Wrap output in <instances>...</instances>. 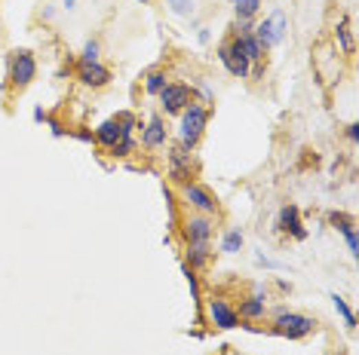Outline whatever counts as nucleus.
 I'll use <instances>...</instances> for the list:
<instances>
[{"label":"nucleus","mask_w":359,"mask_h":355,"mask_svg":"<svg viewBox=\"0 0 359 355\" xmlns=\"http://www.w3.org/2000/svg\"><path fill=\"white\" fill-rule=\"evenodd\" d=\"M206 123H209V110L203 104H197V101L187 104L181 110V147H187V150L197 147V141L206 132Z\"/></svg>","instance_id":"f257e3e1"},{"label":"nucleus","mask_w":359,"mask_h":355,"mask_svg":"<svg viewBox=\"0 0 359 355\" xmlns=\"http://www.w3.org/2000/svg\"><path fill=\"white\" fill-rule=\"evenodd\" d=\"M313 328H316V321L301 313H279L277 321H273V331H277L279 337H289V340L308 337V334H313Z\"/></svg>","instance_id":"f03ea898"},{"label":"nucleus","mask_w":359,"mask_h":355,"mask_svg":"<svg viewBox=\"0 0 359 355\" xmlns=\"http://www.w3.org/2000/svg\"><path fill=\"white\" fill-rule=\"evenodd\" d=\"M218 58L233 77H240V80H246V77L252 74V62L246 58V52H243V46H240L237 37H231L227 43L218 46Z\"/></svg>","instance_id":"7ed1b4c3"},{"label":"nucleus","mask_w":359,"mask_h":355,"mask_svg":"<svg viewBox=\"0 0 359 355\" xmlns=\"http://www.w3.org/2000/svg\"><path fill=\"white\" fill-rule=\"evenodd\" d=\"M34 77H37V62H34V56H31L28 49L12 52V64H10V80H12V86L25 89L31 80H34Z\"/></svg>","instance_id":"20e7f679"},{"label":"nucleus","mask_w":359,"mask_h":355,"mask_svg":"<svg viewBox=\"0 0 359 355\" xmlns=\"http://www.w3.org/2000/svg\"><path fill=\"white\" fill-rule=\"evenodd\" d=\"M157 98H160V108L166 110V114H181V110L194 101V92L187 89L185 83H166Z\"/></svg>","instance_id":"39448f33"},{"label":"nucleus","mask_w":359,"mask_h":355,"mask_svg":"<svg viewBox=\"0 0 359 355\" xmlns=\"http://www.w3.org/2000/svg\"><path fill=\"white\" fill-rule=\"evenodd\" d=\"M181 199H185L191 208L203 212V215H215V212H218V202L212 199V193H209L206 187H200V184H194V181L181 184Z\"/></svg>","instance_id":"423d86ee"},{"label":"nucleus","mask_w":359,"mask_h":355,"mask_svg":"<svg viewBox=\"0 0 359 355\" xmlns=\"http://www.w3.org/2000/svg\"><path fill=\"white\" fill-rule=\"evenodd\" d=\"M206 313H209V319H212L218 328H224V331H231V328H237V325H240L237 310H233V306L227 304L224 297H212V300H209Z\"/></svg>","instance_id":"0eeeda50"},{"label":"nucleus","mask_w":359,"mask_h":355,"mask_svg":"<svg viewBox=\"0 0 359 355\" xmlns=\"http://www.w3.org/2000/svg\"><path fill=\"white\" fill-rule=\"evenodd\" d=\"M77 80H80L83 86L102 89V86H108V80H111V71L104 68L102 62H89V64H83V62H80V68H77Z\"/></svg>","instance_id":"6e6552de"},{"label":"nucleus","mask_w":359,"mask_h":355,"mask_svg":"<svg viewBox=\"0 0 359 355\" xmlns=\"http://www.w3.org/2000/svg\"><path fill=\"white\" fill-rule=\"evenodd\" d=\"M185 239H187V245L191 242H209L212 239V221L206 215H191L185 221Z\"/></svg>","instance_id":"1a4fd4ad"},{"label":"nucleus","mask_w":359,"mask_h":355,"mask_svg":"<svg viewBox=\"0 0 359 355\" xmlns=\"http://www.w3.org/2000/svg\"><path fill=\"white\" fill-rule=\"evenodd\" d=\"M169 175H172L175 181H181V184L191 178V150L181 147V144L169 154Z\"/></svg>","instance_id":"9d476101"},{"label":"nucleus","mask_w":359,"mask_h":355,"mask_svg":"<svg viewBox=\"0 0 359 355\" xmlns=\"http://www.w3.org/2000/svg\"><path fill=\"white\" fill-rule=\"evenodd\" d=\"M123 138H126V132H123V126L117 123V117H114V120H104L102 126L95 129V141H99L102 147H108V150L114 147L117 141H123Z\"/></svg>","instance_id":"9b49d317"},{"label":"nucleus","mask_w":359,"mask_h":355,"mask_svg":"<svg viewBox=\"0 0 359 355\" xmlns=\"http://www.w3.org/2000/svg\"><path fill=\"white\" fill-rule=\"evenodd\" d=\"M279 230L292 233L295 239H308V230L301 227V215H298L295 206H286L283 212H279Z\"/></svg>","instance_id":"f8f14e48"},{"label":"nucleus","mask_w":359,"mask_h":355,"mask_svg":"<svg viewBox=\"0 0 359 355\" xmlns=\"http://www.w3.org/2000/svg\"><path fill=\"white\" fill-rule=\"evenodd\" d=\"M141 144H145L148 150H157L166 144V123L160 120V117H151V123H148V129L141 132Z\"/></svg>","instance_id":"ddd939ff"},{"label":"nucleus","mask_w":359,"mask_h":355,"mask_svg":"<svg viewBox=\"0 0 359 355\" xmlns=\"http://www.w3.org/2000/svg\"><path fill=\"white\" fill-rule=\"evenodd\" d=\"M237 315H243V319H249V321L264 319V297H246V300H240V313Z\"/></svg>","instance_id":"4468645a"},{"label":"nucleus","mask_w":359,"mask_h":355,"mask_svg":"<svg viewBox=\"0 0 359 355\" xmlns=\"http://www.w3.org/2000/svg\"><path fill=\"white\" fill-rule=\"evenodd\" d=\"M187 260H191V267H206L209 242H191V245H187Z\"/></svg>","instance_id":"2eb2a0df"},{"label":"nucleus","mask_w":359,"mask_h":355,"mask_svg":"<svg viewBox=\"0 0 359 355\" xmlns=\"http://www.w3.org/2000/svg\"><path fill=\"white\" fill-rule=\"evenodd\" d=\"M233 10H237L240 22H252L261 10V0H240V3H233Z\"/></svg>","instance_id":"dca6fc26"},{"label":"nucleus","mask_w":359,"mask_h":355,"mask_svg":"<svg viewBox=\"0 0 359 355\" xmlns=\"http://www.w3.org/2000/svg\"><path fill=\"white\" fill-rule=\"evenodd\" d=\"M240 248H243V233H240V230H227L224 239H221V252H224V254H237Z\"/></svg>","instance_id":"f3484780"},{"label":"nucleus","mask_w":359,"mask_h":355,"mask_svg":"<svg viewBox=\"0 0 359 355\" xmlns=\"http://www.w3.org/2000/svg\"><path fill=\"white\" fill-rule=\"evenodd\" d=\"M240 40V46H243V52H246V58H249V62H258L261 58V46H258V40L252 34H233Z\"/></svg>","instance_id":"a211bd4d"},{"label":"nucleus","mask_w":359,"mask_h":355,"mask_svg":"<svg viewBox=\"0 0 359 355\" xmlns=\"http://www.w3.org/2000/svg\"><path fill=\"white\" fill-rule=\"evenodd\" d=\"M163 86H166V71H151L145 77V92L148 95H160Z\"/></svg>","instance_id":"6ab92c4d"},{"label":"nucleus","mask_w":359,"mask_h":355,"mask_svg":"<svg viewBox=\"0 0 359 355\" xmlns=\"http://www.w3.org/2000/svg\"><path fill=\"white\" fill-rule=\"evenodd\" d=\"M332 304H335L338 315H341V319H344V325H347L350 331H354V328H356V315H354V310H350V306H347V300H344V297H338V294H335V297H332Z\"/></svg>","instance_id":"aec40b11"},{"label":"nucleus","mask_w":359,"mask_h":355,"mask_svg":"<svg viewBox=\"0 0 359 355\" xmlns=\"http://www.w3.org/2000/svg\"><path fill=\"white\" fill-rule=\"evenodd\" d=\"M338 40H341V49L347 52H354V34H350V22L347 19H341V25H338Z\"/></svg>","instance_id":"412c9836"},{"label":"nucleus","mask_w":359,"mask_h":355,"mask_svg":"<svg viewBox=\"0 0 359 355\" xmlns=\"http://www.w3.org/2000/svg\"><path fill=\"white\" fill-rule=\"evenodd\" d=\"M132 150H135V138H132V135H126L123 141H117L114 147H111V154H114V156H129Z\"/></svg>","instance_id":"4be33fe9"},{"label":"nucleus","mask_w":359,"mask_h":355,"mask_svg":"<svg viewBox=\"0 0 359 355\" xmlns=\"http://www.w3.org/2000/svg\"><path fill=\"white\" fill-rule=\"evenodd\" d=\"M166 6L175 16H191L194 12V0H166Z\"/></svg>","instance_id":"5701e85b"},{"label":"nucleus","mask_w":359,"mask_h":355,"mask_svg":"<svg viewBox=\"0 0 359 355\" xmlns=\"http://www.w3.org/2000/svg\"><path fill=\"white\" fill-rule=\"evenodd\" d=\"M270 28H273V37H277V43L286 37V16L283 12H273L270 16Z\"/></svg>","instance_id":"b1692460"},{"label":"nucleus","mask_w":359,"mask_h":355,"mask_svg":"<svg viewBox=\"0 0 359 355\" xmlns=\"http://www.w3.org/2000/svg\"><path fill=\"white\" fill-rule=\"evenodd\" d=\"M80 62H83V64H89V62H99V43H95V40H89L86 46H83V56H80Z\"/></svg>","instance_id":"393cba45"},{"label":"nucleus","mask_w":359,"mask_h":355,"mask_svg":"<svg viewBox=\"0 0 359 355\" xmlns=\"http://www.w3.org/2000/svg\"><path fill=\"white\" fill-rule=\"evenodd\" d=\"M341 233H344V239H347V245H350V254H359V245H356V230H354V223H347V227H341Z\"/></svg>","instance_id":"a878e982"},{"label":"nucleus","mask_w":359,"mask_h":355,"mask_svg":"<svg viewBox=\"0 0 359 355\" xmlns=\"http://www.w3.org/2000/svg\"><path fill=\"white\" fill-rule=\"evenodd\" d=\"M117 123L123 126V132L126 135H132V129H135V117L132 114H117Z\"/></svg>","instance_id":"bb28decb"},{"label":"nucleus","mask_w":359,"mask_h":355,"mask_svg":"<svg viewBox=\"0 0 359 355\" xmlns=\"http://www.w3.org/2000/svg\"><path fill=\"white\" fill-rule=\"evenodd\" d=\"M347 138H350V141H356V138H359V126H356V123H350V126H347Z\"/></svg>","instance_id":"cd10ccee"},{"label":"nucleus","mask_w":359,"mask_h":355,"mask_svg":"<svg viewBox=\"0 0 359 355\" xmlns=\"http://www.w3.org/2000/svg\"><path fill=\"white\" fill-rule=\"evenodd\" d=\"M65 10H74V0H65Z\"/></svg>","instance_id":"c85d7f7f"},{"label":"nucleus","mask_w":359,"mask_h":355,"mask_svg":"<svg viewBox=\"0 0 359 355\" xmlns=\"http://www.w3.org/2000/svg\"><path fill=\"white\" fill-rule=\"evenodd\" d=\"M139 3H151V0H139Z\"/></svg>","instance_id":"c756f323"},{"label":"nucleus","mask_w":359,"mask_h":355,"mask_svg":"<svg viewBox=\"0 0 359 355\" xmlns=\"http://www.w3.org/2000/svg\"><path fill=\"white\" fill-rule=\"evenodd\" d=\"M227 3H240V0H227Z\"/></svg>","instance_id":"7c9ffc66"}]
</instances>
